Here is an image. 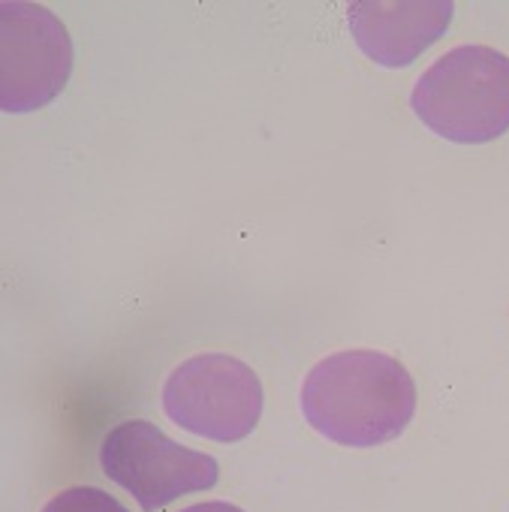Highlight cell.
<instances>
[{"mask_svg": "<svg viewBox=\"0 0 509 512\" xmlns=\"http://www.w3.org/2000/svg\"><path fill=\"white\" fill-rule=\"evenodd\" d=\"M302 416L326 440L374 449L404 434L416 413L410 371L377 350H344L320 359L302 383Z\"/></svg>", "mask_w": 509, "mask_h": 512, "instance_id": "cell-1", "label": "cell"}, {"mask_svg": "<svg viewBox=\"0 0 509 512\" xmlns=\"http://www.w3.org/2000/svg\"><path fill=\"white\" fill-rule=\"evenodd\" d=\"M413 115L440 139L485 145L509 133V55L491 46H455L410 91Z\"/></svg>", "mask_w": 509, "mask_h": 512, "instance_id": "cell-2", "label": "cell"}, {"mask_svg": "<svg viewBox=\"0 0 509 512\" xmlns=\"http://www.w3.org/2000/svg\"><path fill=\"white\" fill-rule=\"evenodd\" d=\"M163 413L196 437L238 443L263 416V383L247 362L229 353L184 359L163 383Z\"/></svg>", "mask_w": 509, "mask_h": 512, "instance_id": "cell-3", "label": "cell"}, {"mask_svg": "<svg viewBox=\"0 0 509 512\" xmlns=\"http://www.w3.org/2000/svg\"><path fill=\"white\" fill-rule=\"evenodd\" d=\"M100 464L103 473L145 512H157L187 494L205 491L220 479L214 455L175 443L145 419L115 425L100 446Z\"/></svg>", "mask_w": 509, "mask_h": 512, "instance_id": "cell-4", "label": "cell"}, {"mask_svg": "<svg viewBox=\"0 0 509 512\" xmlns=\"http://www.w3.org/2000/svg\"><path fill=\"white\" fill-rule=\"evenodd\" d=\"M73 40L40 4H0V106L25 115L49 106L70 82Z\"/></svg>", "mask_w": 509, "mask_h": 512, "instance_id": "cell-5", "label": "cell"}, {"mask_svg": "<svg viewBox=\"0 0 509 512\" xmlns=\"http://www.w3.org/2000/svg\"><path fill=\"white\" fill-rule=\"evenodd\" d=\"M455 19L452 0H416V4H380L359 0L347 7V25L362 55L386 70L410 67L431 49Z\"/></svg>", "mask_w": 509, "mask_h": 512, "instance_id": "cell-6", "label": "cell"}, {"mask_svg": "<svg viewBox=\"0 0 509 512\" xmlns=\"http://www.w3.org/2000/svg\"><path fill=\"white\" fill-rule=\"evenodd\" d=\"M43 512H130L121 500H115L109 491L94 485H73L58 491Z\"/></svg>", "mask_w": 509, "mask_h": 512, "instance_id": "cell-7", "label": "cell"}, {"mask_svg": "<svg viewBox=\"0 0 509 512\" xmlns=\"http://www.w3.org/2000/svg\"><path fill=\"white\" fill-rule=\"evenodd\" d=\"M181 512H244V509L235 503H226V500H202V503H193Z\"/></svg>", "mask_w": 509, "mask_h": 512, "instance_id": "cell-8", "label": "cell"}]
</instances>
